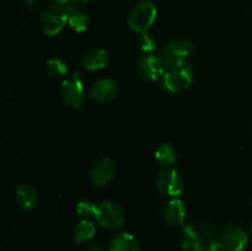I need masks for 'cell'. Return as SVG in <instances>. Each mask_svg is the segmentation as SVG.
Listing matches in <instances>:
<instances>
[{"label":"cell","instance_id":"obj_7","mask_svg":"<svg viewBox=\"0 0 252 251\" xmlns=\"http://www.w3.org/2000/svg\"><path fill=\"white\" fill-rule=\"evenodd\" d=\"M137 70L140 78L147 81L158 80V79L162 78V75L165 74V68L159 57L152 56V54L142 57L138 61Z\"/></svg>","mask_w":252,"mask_h":251},{"label":"cell","instance_id":"obj_5","mask_svg":"<svg viewBox=\"0 0 252 251\" xmlns=\"http://www.w3.org/2000/svg\"><path fill=\"white\" fill-rule=\"evenodd\" d=\"M96 218L103 228L115 230L122 226L125 221V213L117 203L112 201H105L98 206Z\"/></svg>","mask_w":252,"mask_h":251},{"label":"cell","instance_id":"obj_1","mask_svg":"<svg viewBox=\"0 0 252 251\" xmlns=\"http://www.w3.org/2000/svg\"><path fill=\"white\" fill-rule=\"evenodd\" d=\"M69 20V11L65 5L53 4L47 6L39 16V26L47 36H56L63 30Z\"/></svg>","mask_w":252,"mask_h":251},{"label":"cell","instance_id":"obj_8","mask_svg":"<svg viewBox=\"0 0 252 251\" xmlns=\"http://www.w3.org/2000/svg\"><path fill=\"white\" fill-rule=\"evenodd\" d=\"M220 241L230 251H243L248 245V234L244 229L236 225H229L223 229Z\"/></svg>","mask_w":252,"mask_h":251},{"label":"cell","instance_id":"obj_11","mask_svg":"<svg viewBox=\"0 0 252 251\" xmlns=\"http://www.w3.org/2000/svg\"><path fill=\"white\" fill-rule=\"evenodd\" d=\"M110 62V56H108L107 51L102 48H96L89 51L85 56L81 59V65L85 69L91 71L100 70L103 69Z\"/></svg>","mask_w":252,"mask_h":251},{"label":"cell","instance_id":"obj_28","mask_svg":"<svg viewBox=\"0 0 252 251\" xmlns=\"http://www.w3.org/2000/svg\"><path fill=\"white\" fill-rule=\"evenodd\" d=\"M144 1H148V0H144Z\"/></svg>","mask_w":252,"mask_h":251},{"label":"cell","instance_id":"obj_14","mask_svg":"<svg viewBox=\"0 0 252 251\" xmlns=\"http://www.w3.org/2000/svg\"><path fill=\"white\" fill-rule=\"evenodd\" d=\"M139 243L134 235L128 233H120L111 239L108 251H139Z\"/></svg>","mask_w":252,"mask_h":251},{"label":"cell","instance_id":"obj_22","mask_svg":"<svg viewBox=\"0 0 252 251\" xmlns=\"http://www.w3.org/2000/svg\"><path fill=\"white\" fill-rule=\"evenodd\" d=\"M140 46H142V49L144 52H152L155 49V46H157V41H155V37L153 36L152 33L149 32H144L140 37V41H139Z\"/></svg>","mask_w":252,"mask_h":251},{"label":"cell","instance_id":"obj_3","mask_svg":"<svg viewBox=\"0 0 252 251\" xmlns=\"http://www.w3.org/2000/svg\"><path fill=\"white\" fill-rule=\"evenodd\" d=\"M157 19V7L150 1H142L135 5L128 15V25L139 33H144Z\"/></svg>","mask_w":252,"mask_h":251},{"label":"cell","instance_id":"obj_24","mask_svg":"<svg viewBox=\"0 0 252 251\" xmlns=\"http://www.w3.org/2000/svg\"><path fill=\"white\" fill-rule=\"evenodd\" d=\"M86 1H88V0H70V1L65 5L66 9H68L69 11V15L73 14V12L80 11L79 9H80V6H83Z\"/></svg>","mask_w":252,"mask_h":251},{"label":"cell","instance_id":"obj_18","mask_svg":"<svg viewBox=\"0 0 252 251\" xmlns=\"http://www.w3.org/2000/svg\"><path fill=\"white\" fill-rule=\"evenodd\" d=\"M89 22H90V19H89L88 15L83 11H76L69 15V26L76 32L85 31L89 26Z\"/></svg>","mask_w":252,"mask_h":251},{"label":"cell","instance_id":"obj_16","mask_svg":"<svg viewBox=\"0 0 252 251\" xmlns=\"http://www.w3.org/2000/svg\"><path fill=\"white\" fill-rule=\"evenodd\" d=\"M95 225L89 219H83L81 221H79L75 230H74V241L76 244L85 243V241L93 239V236L95 235Z\"/></svg>","mask_w":252,"mask_h":251},{"label":"cell","instance_id":"obj_23","mask_svg":"<svg viewBox=\"0 0 252 251\" xmlns=\"http://www.w3.org/2000/svg\"><path fill=\"white\" fill-rule=\"evenodd\" d=\"M182 250L184 251H204L201 240L197 238H186L182 243Z\"/></svg>","mask_w":252,"mask_h":251},{"label":"cell","instance_id":"obj_4","mask_svg":"<svg viewBox=\"0 0 252 251\" xmlns=\"http://www.w3.org/2000/svg\"><path fill=\"white\" fill-rule=\"evenodd\" d=\"M59 95H61L62 101L64 105L73 108H79L84 102L85 97V90L81 79L79 78L78 73L74 74L71 78L65 79L62 83L61 89H59Z\"/></svg>","mask_w":252,"mask_h":251},{"label":"cell","instance_id":"obj_6","mask_svg":"<svg viewBox=\"0 0 252 251\" xmlns=\"http://www.w3.org/2000/svg\"><path fill=\"white\" fill-rule=\"evenodd\" d=\"M157 187L161 193L167 196H179L184 188L182 179L179 172L171 167H166L157 175Z\"/></svg>","mask_w":252,"mask_h":251},{"label":"cell","instance_id":"obj_25","mask_svg":"<svg viewBox=\"0 0 252 251\" xmlns=\"http://www.w3.org/2000/svg\"><path fill=\"white\" fill-rule=\"evenodd\" d=\"M204 251H230L223 243H212L204 248Z\"/></svg>","mask_w":252,"mask_h":251},{"label":"cell","instance_id":"obj_27","mask_svg":"<svg viewBox=\"0 0 252 251\" xmlns=\"http://www.w3.org/2000/svg\"><path fill=\"white\" fill-rule=\"evenodd\" d=\"M52 1H54L56 4H61V5H66L68 4L70 0H52Z\"/></svg>","mask_w":252,"mask_h":251},{"label":"cell","instance_id":"obj_26","mask_svg":"<svg viewBox=\"0 0 252 251\" xmlns=\"http://www.w3.org/2000/svg\"><path fill=\"white\" fill-rule=\"evenodd\" d=\"M86 251H105V249H103L102 246L95 245V246H91V248H89Z\"/></svg>","mask_w":252,"mask_h":251},{"label":"cell","instance_id":"obj_10","mask_svg":"<svg viewBox=\"0 0 252 251\" xmlns=\"http://www.w3.org/2000/svg\"><path fill=\"white\" fill-rule=\"evenodd\" d=\"M118 93V85L112 79H101L94 84L91 89V97L100 103L112 101Z\"/></svg>","mask_w":252,"mask_h":251},{"label":"cell","instance_id":"obj_19","mask_svg":"<svg viewBox=\"0 0 252 251\" xmlns=\"http://www.w3.org/2000/svg\"><path fill=\"white\" fill-rule=\"evenodd\" d=\"M46 70L52 76H63L68 73V65L59 58H52L47 62Z\"/></svg>","mask_w":252,"mask_h":251},{"label":"cell","instance_id":"obj_17","mask_svg":"<svg viewBox=\"0 0 252 251\" xmlns=\"http://www.w3.org/2000/svg\"><path fill=\"white\" fill-rule=\"evenodd\" d=\"M155 159L161 165H171L176 160V152L169 143H164L155 152Z\"/></svg>","mask_w":252,"mask_h":251},{"label":"cell","instance_id":"obj_2","mask_svg":"<svg viewBox=\"0 0 252 251\" xmlns=\"http://www.w3.org/2000/svg\"><path fill=\"white\" fill-rule=\"evenodd\" d=\"M193 80V69L191 64L185 62L176 68L165 71L161 78V85L167 93L176 94L189 88Z\"/></svg>","mask_w":252,"mask_h":251},{"label":"cell","instance_id":"obj_9","mask_svg":"<svg viewBox=\"0 0 252 251\" xmlns=\"http://www.w3.org/2000/svg\"><path fill=\"white\" fill-rule=\"evenodd\" d=\"M115 172L116 165L113 160L108 159V157H103V159L98 160L91 169V182L94 184V186H105L112 180V177L115 176Z\"/></svg>","mask_w":252,"mask_h":251},{"label":"cell","instance_id":"obj_13","mask_svg":"<svg viewBox=\"0 0 252 251\" xmlns=\"http://www.w3.org/2000/svg\"><path fill=\"white\" fill-rule=\"evenodd\" d=\"M164 218L171 225H181L186 218V207L179 198H174L166 203L164 208Z\"/></svg>","mask_w":252,"mask_h":251},{"label":"cell","instance_id":"obj_12","mask_svg":"<svg viewBox=\"0 0 252 251\" xmlns=\"http://www.w3.org/2000/svg\"><path fill=\"white\" fill-rule=\"evenodd\" d=\"M16 202L24 211H31L38 202V192L32 185H20L16 189Z\"/></svg>","mask_w":252,"mask_h":251},{"label":"cell","instance_id":"obj_15","mask_svg":"<svg viewBox=\"0 0 252 251\" xmlns=\"http://www.w3.org/2000/svg\"><path fill=\"white\" fill-rule=\"evenodd\" d=\"M159 59L161 61L162 65H164L165 70H169V69L176 68V66L181 65L182 63H185V58H182L180 54H177L176 52L172 48H170L169 46H164L159 51V54H158Z\"/></svg>","mask_w":252,"mask_h":251},{"label":"cell","instance_id":"obj_21","mask_svg":"<svg viewBox=\"0 0 252 251\" xmlns=\"http://www.w3.org/2000/svg\"><path fill=\"white\" fill-rule=\"evenodd\" d=\"M97 208L94 202L91 201H81L79 202L78 206H76V213L81 217L83 219H90L91 217L95 216L97 213Z\"/></svg>","mask_w":252,"mask_h":251},{"label":"cell","instance_id":"obj_20","mask_svg":"<svg viewBox=\"0 0 252 251\" xmlns=\"http://www.w3.org/2000/svg\"><path fill=\"white\" fill-rule=\"evenodd\" d=\"M167 46H169L170 48L174 49V51L176 52L177 54H180L182 58L189 57V54L192 53V51H193V46H192L191 42L187 41V39H174V41L169 42Z\"/></svg>","mask_w":252,"mask_h":251}]
</instances>
